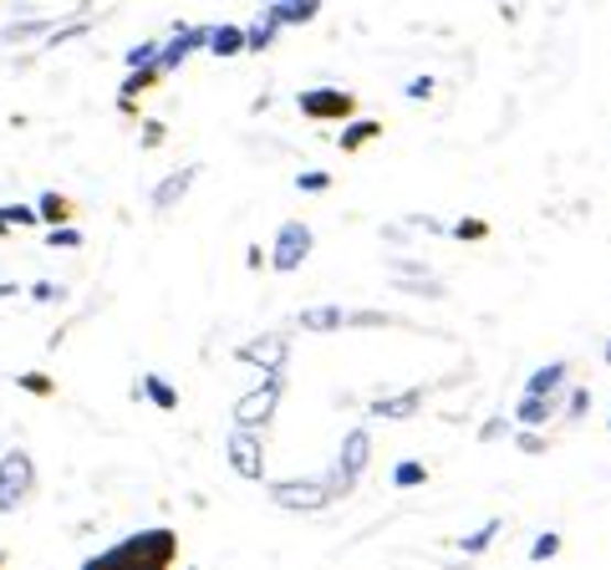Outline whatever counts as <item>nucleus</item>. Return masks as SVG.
Returning a JSON list of instances; mask_svg holds the SVG:
<instances>
[{"label":"nucleus","instance_id":"obj_1","mask_svg":"<svg viewBox=\"0 0 611 570\" xmlns=\"http://www.w3.org/2000/svg\"><path fill=\"white\" fill-rule=\"evenodd\" d=\"M31 484H36V469H31V459L21 449H11L6 459H0V515H11V509H21L31 494Z\"/></svg>","mask_w":611,"mask_h":570},{"label":"nucleus","instance_id":"obj_2","mask_svg":"<svg viewBox=\"0 0 611 570\" xmlns=\"http://www.w3.org/2000/svg\"><path fill=\"white\" fill-rule=\"evenodd\" d=\"M367 459H373V438H367V428H352L342 443V459H336V474L326 490L332 494H352V484L362 478V469H367Z\"/></svg>","mask_w":611,"mask_h":570},{"label":"nucleus","instance_id":"obj_3","mask_svg":"<svg viewBox=\"0 0 611 570\" xmlns=\"http://www.w3.org/2000/svg\"><path fill=\"white\" fill-rule=\"evenodd\" d=\"M169 556H173V535L169 530H153V535H138V540L112 545L103 560H153V566H163Z\"/></svg>","mask_w":611,"mask_h":570},{"label":"nucleus","instance_id":"obj_4","mask_svg":"<svg viewBox=\"0 0 611 570\" xmlns=\"http://www.w3.org/2000/svg\"><path fill=\"white\" fill-rule=\"evenodd\" d=\"M311 255V229L301 225V219H291V225H280V235H276V270H296Z\"/></svg>","mask_w":611,"mask_h":570},{"label":"nucleus","instance_id":"obj_5","mask_svg":"<svg viewBox=\"0 0 611 570\" xmlns=\"http://www.w3.org/2000/svg\"><path fill=\"white\" fill-rule=\"evenodd\" d=\"M229 464H235L239 478H266V459H260V443L250 438V428L229 433Z\"/></svg>","mask_w":611,"mask_h":570},{"label":"nucleus","instance_id":"obj_6","mask_svg":"<svg viewBox=\"0 0 611 570\" xmlns=\"http://www.w3.org/2000/svg\"><path fill=\"white\" fill-rule=\"evenodd\" d=\"M276 398H280V383H276V377H270L266 387H255L250 398H239V408H235V428L270 423V412H276Z\"/></svg>","mask_w":611,"mask_h":570},{"label":"nucleus","instance_id":"obj_7","mask_svg":"<svg viewBox=\"0 0 611 570\" xmlns=\"http://www.w3.org/2000/svg\"><path fill=\"white\" fill-rule=\"evenodd\" d=\"M270 499H276L280 509H321V504L332 499V490H326V484H301V478H291V484H276Z\"/></svg>","mask_w":611,"mask_h":570},{"label":"nucleus","instance_id":"obj_8","mask_svg":"<svg viewBox=\"0 0 611 570\" xmlns=\"http://www.w3.org/2000/svg\"><path fill=\"white\" fill-rule=\"evenodd\" d=\"M301 112H311V118H346L352 112V97L346 93H301Z\"/></svg>","mask_w":611,"mask_h":570},{"label":"nucleus","instance_id":"obj_9","mask_svg":"<svg viewBox=\"0 0 611 570\" xmlns=\"http://www.w3.org/2000/svg\"><path fill=\"white\" fill-rule=\"evenodd\" d=\"M204 36H210V31H200V26H184V31H179V36H173V46H169V52L159 56V67H163V72H173V67H179V62H184L189 52H194V46H204Z\"/></svg>","mask_w":611,"mask_h":570},{"label":"nucleus","instance_id":"obj_10","mask_svg":"<svg viewBox=\"0 0 611 570\" xmlns=\"http://www.w3.org/2000/svg\"><path fill=\"white\" fill-rule=\"evenodd\" d=\"M245 362H266V367H280L286 362V336H260V342H245L239 346Z\"/></svg>","mask_w":611,"mask_h":570},{"label":"nucleus","instance_id":"obj_11","mask_svg":"<svg viewBox=\"0 0 611 570\" xmlns=\"http://www.w3.org/2000/svg\"><path fill=\"white\" fill-rule=\"evenodd\" d=\"M189 184H194V169H179V173H169V179H163V184L153 189V204H159V209H169V204L179 200V194H189Z\"/></svg>","mask_w":611,"mask_h":570},{"label":"nucleus","instance_id":"obj_12","mask_svg":"<svg viewBox=\"0 0 611 570\" xmlns=\"http://www.w3.org/2000/svg\"><path fill=\"white\" fill-rule=\"evenodd\" d=\"M301 326H311V332H336V326H346V311H336V305H311V311H301Z\"/></svg>","mask_w":611,"mask_h":570},{"label":"nucleus","instance_id":"obj_13","mask_svg":"<svg viewBox=\"0 0 611 570\" xmlns=\"http://www.w3.org/2000/svg\"><path fill=\"white\" fill-rule=\"evenodd\" d=\"M204 46H210L214 56H235V52H245V31L219 26V31H210V36H204Z\"/></svg>","mask_w":611,"mask_h":570},{"label":"nucleus","instance_id":"obj_14","mask_svg":"<svg viewBox=\"0 0 611 570\" xmlns=\"http://www.w3.org/2000/svg\"><path fill=\"white\" fill-rule=\"evenodd\" d=\"M515 418L525 428H540L545 418H550V402H545V392H525V398H519V408H515Z\"/></svg>","mask_w":611,"mask_h":570},{"label":"nucleus","instance_id":"obj_15","mask_svg":"<svg viewBox=\"0 0 611 570\" xmlns=\"http://www.w3.org/2000/svg\"><path fill=\"white\" fill-rule=\"evenodd\" d=\"M373 418H412L418 412V392H403V398H383V402H373Z\"/></svg>","mask_w":611,"mask_h":570},{"label":"nucleus","instance_id":"obj_16","mask_svg":"<svg viewBox=\"0 0 611 570\" xmlns=\"http://www.w3.org/2000/svg\"><path fill=\"white\" fill-rule=\"evenodd\" d=\"M317 11H321V0H280V6H270L276 21H311Z\"/></svg>","mask_w":611,"mask_h":570},{"label":"nucleus","instance_id":"obj_17","mask_svg":"<svg viewBox=\"0 0 611 570\" xmlns=\"http://www.w3.org/2000/svg\"><path fill=\"white\" fill-rule=\"evenodd\" d=\"M276 26H280L276 15H260V21H255V26L245 31V46H250V52H266L270 41H276Z\"/></svg>","mask_w":611,"mask_h":570},{"label":"nucleus","instance_id":"obj_18","mask_svg":"<svg viewBox=\"0 0 611 570\" xmlns=\"http://www.w3.org/2000/svg\"><path fill=\"white\" fill-rule=\"evenodd\" d=\"M560 383H566V367H560V362H550V367H540V372H535L525 392H556Z\"/></svg>","mask_w":611,"mask_h":570},{"label":"nucleus","instance_id":"obj_19","mask_svg":"<svg viewBox=\"0 0 611 570\" xmlns=\"http://www.w3.org/2000/svg\"><path fill=\"white\" fill-rule=\"evenodd\" d=\"M500 530H505V525H500V519H490V525H484L479 535H469V540H464V550H469V556H479V550H490V540H494Z\"/></svg>","mask_w":611,"mask_h":570},{"label":"nucleus","instance_id":"obj_20","mask_svg":"<svg viewBox=\"0 0 611 570\" xmlns=\"http://www.w3.org/2000/svg\"><path fill=\"white\" fill-rule=\"evenodd\" d=\"M393 478H398V484H403V490H412V484H424V464H398V474H393Z\"/></svg>","mask_w":611,"mask_h":570},{"label":"nucleus","instance_id":"obj_21","mask_svg":"<svg viewBox=\"0 0 611 570\" xmlns=\"http://www.w3.org/2000/svg\"><path fill=\"white\" fill-rule=\"evenodd\" d=\"M143 387H148V398L159 402V408H173V392L159 383V377H143Z\"/></svg>","mask_w":611,"mask_h":570},{"label":"nucleus","instance_id":"obj_22","mask_svg":"<svg viewBox=\"0 0 611 570\" xmlns=\"http://www.w3.org/2000/svg\"><path fill=\"white\" fill-rule=\"evenodd\" d=\"M377 133V122H357L352 133H342V148H357V143H367V138Z\"/></svg>","mask_w":611,"mask_h":570},{"label":"nucleus","instance_id":"obj_23","mask_svg":"<svg viewBox=\"0 0 611 570\" xmlns=\"http://www.w3.org/2000/svg\"><path fill=\"white\" fill-rule=\"evenodd\" d=\"M556 550H560V535H540V540L530 545V556H535V560H550Z\"/></svg>","mask_w":611,"mask_h":570},{"label":"nucleus","instance_id":"obj_24","mask_svg":"<svg viewBox=\"0 0 611 570\" xmlns=\"http://www.w3.org/2000/svg\"><path fill=\"white\" fill-rule=\"evenodd\" d=\"M41 219H62V214H67V204H62V200H56V194H46V200H41Z\"/></svg>","mask_w":611,"mask_h":570},{"label":"nucleus","instance_id":"obj_25","mask_svg":"<svg viewBox=\"0 0 611 570\" xmlns=\"http://www.w3.org/2000/svg\"><path fill=\"white\" fill-rule=\"evenodd\" d=\"M52 245H56V250H77V245H82V235H77V229H56V235H52Z\"/></svg>","mask_w":611,"mask_h":570},{"label":"nucleus","instance_id":"obj_26","mask_svg":"<svg viewBox=\"0 0 611 570\" xmlns=\"http://www.w3.org/2000/svg\"><path fill=\"white\" fill-rule=\"evenodd\" d=\"M153 56H159V46H153V41H143V46H133V52H128V62H133V67H143V62H153Z\"/></svg>","mask_w":611,"mask_h":570},{"label":"nucleus","instance_id":"obj_27","mask_svg":"<svg viewBox=\"0 0 611 570\" xmlns=\"http://www.w3.org/2000/svg\"><path fill=\"white\" fill-rule=\"evenodd\" d=\"M428 93H433V77H412L408 82V97H412V103H418V97H428Z\"/></svg>","mask_w":611,"mask_h":570},{"label":"nucleus","instance_id":"obj_28","mask_svg":"<svg viewBox=\"0 0 611 570\" xmlns=\"http://www.w3.org/2000/svg\"><path fill=\"white\" fill-rule=\"evenodd\" d=\"M296 184H301V189H326V173H301Z\"/></svg>","mask_w":611,"mask_h":570},{"label":"nucleus","instance_id":"obj_29","mask_svg":"<svg viewBox=\"0 0 611 570\" xmlns=\"http://www.w3.org/2000/svg\"><path fill=\"white\" fill-rule=\"evenodd\" d=\"M607 367H611V342H607Z\"/></svg>","mask_w":611,"mask_h":570}]
</instances>
